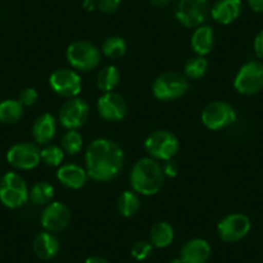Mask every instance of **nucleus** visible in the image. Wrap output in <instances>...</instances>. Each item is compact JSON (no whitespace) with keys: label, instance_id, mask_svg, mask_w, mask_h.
I'll list each match as a JSON object with an SVG mask.
<instances>
[{"label":"nucleus","instance_id":"1","mask_svg":"<svg viewBox=\"0 0 263 263\" xmlns=\"http://www.w3.org/2000/svg\"><path fill=\"white\" fill-rule=\"evenodd\" d=\"M87 173L98 182H108L119 176L124 165V151L107 138L95 140L85 154Z\"/></svg>","mask_w":263,"mask_h":263},{"label":"nucleus","instance_id":"2","mask_svg":"<svg viewBox=\"0 0 263 263\" xmlns=\"http://www.w3.org/2000/svg\"><path fill=\"white\" fill-rule=\"evenodd\" d=\"M163 166L153 158H142L135 164L130 173V184L137 194L151 196L158 194L164 184Z\"/></svg>","mask_w":263,"mask_h":263},{"label":"nucleus","instance_id":"3","mask_svg":"<svg viewBox=\"0 0 263 263\" xmlns=\"http://www.w3.org/2000/svg\"><path fill=\"white\" fill-rule=\"evenodd\" d=\"M190 89L186 75L178 71H166L159 75L153 84V93L160 101H174L183 97Z\"/></svg>","mask_w":263,"mask_h":263},{"label":"nucleus","instance_id":"4","mask_svg":"<svg viewBox=\"0 0 263 263\" xmlns=\"http://www.w3.org/2000/svg\"><path fill=\"white\" fill-rule=\"evenodd\" d=\"M29 200V189L25 179L14 172H8L0 179V201L9 209L21 208Z\"/></svg>","mask_w":263,"mask_h":263},{"label":"nucleus","instance_id":"5","mask_svg":"<svg viewBox=\"0 0 263 263\" xmlns=\"http://www.w3.org/2000/svg\"><path fill=\"white\" fill-rule=\"evenodd\" d=\"M67 62L80 71H90L101 62V52L97 45L90 42L80 40L69 45L66 50Z\"/></svg>","mask_w":263,"mask_h":263},{"label":"nucleus","instance_id":"6","mask_svg":"<svg viewBox=\"0 0 263 263\" xmlns=\"http://www.w3.org/2000/svg\"><path fill=\"white\" fill-rule=\"evenodd\" d=\"M234 87L240 95L253 96L263 89V63L249 61L240 67L234 80Z\"/></svg>","mask_w":263,"mask_h":263},{"label":"nucleus","instance_id":"7","mask_svg":"<svg viewBox=\"0 0 263 263\" xmlns=\"http://www.w3.org/2000/svg\"><path fill=\"white\" fill-rule=\"evenodd\" d=\"M148 155L155 160L168 161L177 155L179 150L178 138L169 130H156L151 133L145 142Z\"/></svg>","mask_w":263,"mask_h":263},{"label":"nucleus","instance_id":"8","mask_svg":"<svg viewBox=\"0 0 263 263\" xmlns=\"http://www.w3.org/2000/svg\"><path fill=\"white\" fill-rule=\"evenodd\" d=\"M236 120V111L224 101H216L204 107L201 121L211 130H222L229 128Z\"/></svg>","mask_w":263,"mask_h":263},{"label":"nucleus","instance_id":"9","mask_svg":"<svg viewBox=\"0 0 263 263\" xmlns=\"http://www.w3.org/2000/svg\"><path fill=\"white\" fill-rule=\"evenodd\" d=\"M208 16V0H179L177 6V20L186 27L201 26Z\"/></svg>","mask_w":263,"mask_h":263},{"label":"nucleus","instance_id":"10","mask_svg":"<svg viewBox=\"0 0 263 263\" xmlns=\"http://www.w3.org/2000/svg\"><path fill=\"white\" fill-rule=\"evenodd\" d=\"M7 160L14 168L21 169V171H30V169L36 168L42 161L40 148L36 143H17L8 150Z\"/></svg>","mask_w":263,"mask_h":263},{"label":"nucleus","instance_id":"11","mask_svg":"<svg viewBox=\"0 0 263 263\" xmlns=\"http://www.w3.org/2000/svg\"><path fill=\"white\" fill-rule=\"evenodd\" d=\"M89 118V106L82 98H70L60 110V123L67 130H77Z\"/></svg>","mask_w":263,"mask_h":263},{"label":"nucleus","instance_id":"12","mask_svg":"<svg viewBox=\"0 0 263 263\" xmlns=\"http://www.w3.org/2000/svg\"><path fill=\"white\" fill-rule=\"evenodd\" d=\"M49 84L54 93L65 98H75L83 87L82 78L74 70H55L49 78Z\"/></svg>","mask_w":263,"mask_h":263},{"label":"nucleus","instance_id":"13","mask_svg":"<svg viewBox=\"0 0 263 263\" xmlns=\"http://www.w3.org/2000/svg\"><path fill=\"white\" fill-rule=\"evenodd\" d=\"M250 219L245 214L234 213L224 217L218 223L217 231L219 237L226 242H235L244 239L250 231Z\"/></svg>","mask_w":263,"mask_h":263},{"label":"nucleus","instance_id":"14","mask_svg":"<svg viewBox=\"0 0 263 263\" xmlns=\"http://www.w3.org/2000/svg\"><path fill=\"white\" fill-rule=\"evenodd\" d=\"M70 219H71L70 209L60 201H53L48 204L40 217L42 226L44 227L45 231L52 232V234L65 230L70 223Z\"/></svg>","mask_w":263,"mask_h":263},{"label":"nucleus","instance_id":"15","mask_svg":"<svg viewBox=\"0 0 263 263\" xmlns=\"http://www.w3.org/2000/svg\"><path fill=\"white\" fill-rule=\"evenodd\" d=\"M97 110L105 120L120 121L125 118L128 106L123 96L116 92H107L98 98Z\"/></svg>","mask_w":263,"mask_h":263},{"label":"nucleus","instance_id":"16","mask_svg":"<svg viewBox=\"0 0 263 263\" xmlns=\"http://www.w3.org/2000/svg\"><path fill=\"white\" fill-rule=\"evenodd\" d=\"M211 253V245L206 240L192 239L182 247L179 258L183 263H206Z\"/></svg>","mask_w":263,"mask_h":263},{"label":"nucleus","instance_id":"17","mask_svg":"<svg viewBox=\"0 0 263 263\" xmlns=\"http://www.w3.org/2000/svg\"><path fill=\"white\" fill-rule=\"evenodd\" d=\"M242 13L241 0H218L211 9V14L216 22L230 25L236 21Z\"/></svg>","mask_w":263,"mask_h":263},{"label":"nucleus","instance_id":"18","mask_svg":"<svg viewBox=\"0 0 263 263\" xmlns=\"http://www.w3.org/2000/svg\"><path fill=\"white\" fill-rule=\"evenodd\" d=\"M57 133V120L52 114H42L32 125V137L36 145H48Z\"/></svg>","mask_w":263,"mask_h":263},{"label":"nucleus","instance_id":"19","mask_svg":"<svg viewBox=\"0 0 263 263\" xmlns=\"http://www.w3.org/2000/svg\"><path fill=\"white\" fill-rule=\"evenodd\" d=\"M88 173L84 168L77 164H65L57 171V178L65 187L78 190L82 189L88 179Z\"/></svg>","mask_w":263,"mask_h":263},{"label":"nucleus","instance_id":"20","mask_svg":"<svg viewBox=\"0 0 263 263\" xmlns=\"http://www.w3.org/2000/svg\"><path fill=\"white\" fill-rule=\"evenodd\" d=\"M32 249L40 259L49 260L54 258L60 252V241L52 232H40L34 239Z\"/></svg>","mask_w":263,"mask_h":263},{"label":"nucleus","instance_id":"21","mask_svg":"<svg viewBox=\"0 0 263 263\" xmlns=\"http://www.w3.org/2000/svg\"><path fill=\"white\" fill-rule=\"evenodd\" d=\"M214 43H216V36L214 31L211 26H201L197 27L191 36V48L197 55L205 57L211 50L213 49Z\"/></svg>","mask_w":263,"mask_h":263},{"label":"nucleus","instance_id":"22","mask_svg":"<svg viewBox=\"0 0 263 263\" xmlns=\"http://www.w3.org/2000/svg\"><path fill=\"white\" fill-rule=\"evenodd\" d=\"M174 229L168 222H158L150 231V242L156 248H166L173 242Z\"/></svg>","mask_w":263,"mask_h":263},{"label":"nucleus","instance_id":"23","mask_svg":"<svg viewBox=\"0 0 263 263\" xmlns=\"http://www.w3.org/2000/svg\"><path fill=\"white\" fill-rule=\"evenodd\" d=\"M24 115V106L18 100H6L0 102V121L3 124H16Z\"/></svg>","mask_w":263,"mask_h":263},{"label":"nucleus","instance_id":"24","mask_svg":"<svg viewBox=\"0 0 263 263\" xmlns=\"http://www.w3.org/2000/svg\"><path fill=\"white\" fill-rule=\"evenodd\" d=\"M141 200L137 192L124 191L118 199V211L123 217H133L140 212Z\"/></svg>","mask_w":263,"mask_h":263},{"label":"nucleus","instance_id":"25","mask_svg":"<svg viewBox=\"0 0 263 263\" xmlns=\"http://www.w3.org/2000/svg\"><path fill=\"white\" fill-rule=\"evenodd\" d=\"M120 82V72L116 66H106L98 72L97 75V87L102 92H112L118 87Z\"/></svg>","mask_w":263,"mask_h":263},{"label":"nucleus","instance_id":"26","mask_svg":"<svg viewBox=\"0 0 263 263\" xmlns=\"http://www.w3.org/2000/svg\"><path fill=\"white\" fill-rule=\"evenodd\" d=\"M53 196H54V187L44 181L35 183L29 192V199L35 205H48L52 203Z\"/></svg>","mask_w":263,"mask_h":263},{"label":"nucleus","instance_id":"27","mask_svg":"<svg viewBox=\"0 0 263 263\" xmlns=\"http://www.w3.org/2000/svg\"><path fill=\"white\" fill-rule=\"evenodd\" d=\"M208 61L203 55H195L190 58L184 65V75L187 79L197 80L201 79L208 71Z\"/></svg>","mask_w":263,"mask_h":263},{"label":"nucleus","instance_id":"28","mask_svg":"<svg viewBox=\"0 0 263 263\" xmlns=\"http://www.w3.org/2000/svg\"><path fill=\"white\" fill-rule=\"evenodd\" d=\"M102 52L106 57L111 60H118L123 57L126 52V43L120 36H110L103 42Z\"/></svg>","mask_w":263,"mask_h":263},{"label":"nucleus","instance_id":"29","mask_svg":"<svg viewBox=\"0 0 263 263\" xmlns=\"http://www.w3.org/2000/svg\"><path fill=\"white\" fill-rule=\"evenodd\" d=\"M61 147L70 155H77L83 147V137L78 130H67L62 136Z\"/></svg>","mask_w":263,"mask_h":263},{"label":"nucleus","instance_id":"30","mask_svg":"<svg viewBox=\"0 0 263 263\" xmlns=\"http://www.w3.org/2000/svg\"><path fill=\"white\" fill-rule=\"evenodd\" d=\"M40 156H42V161H44L47 165L60 166L65 158V151L60 146L47 145L43 150H40Z\"/></svg>","mask_w":263,"mask_h":263},{"label":"nucleus","instance_id":"31","mask_svg":"<svg viewBox=\"0 0 263 263\" xmlns=\"http://www.w3.org/2000/svg\"><path fill=\"white\" fill-rule=\"evenodd\" d=\"M153 247L154 245L150 241H146V240L136 242L135 247L132 248V255L137 260L147 259L151 253H153Z\"/></svg>","mask_w":263,"mask_h":263},{"label":"nucleus","instance_id":"32","mask_svg":"<svg viewBox=\"0 0 263 263\" xmlns=\"http://www.w3.org/2000/svg\"><path fill=\"white\" fill-rule=\"evenodd\" d=\"M121 0H97V8L106 14H111L116 12L120 7Z\"/></svg>","mask_w":263,"mask_h":263},{"label":"nucleus","instance_id":"33","mask_svg":"<svg viewBox=\"0 0 263 263\" xmlns=\"http://www.w3.org/2000/svg\"><path fill=\"white\" fill-rule=\"evenodd\" d=\"M37 100V92L34 88H26V89L22 90L20 93V102L22 103V106H32Z\"/></svg>","mask_w":263,"mask_h":263},{"label":"nucleus","instance_id":"34","mask_svg":"<svg viewBox=\"0 0 263 263\" xmlns=\"http://www.w3.org/2000/svg\"><path fill=\"white\" fill-rule=\"evenodd\" d=\"M163 172L164 176L173 178V177H176L177 173H178V165H177L176 161H173V159H172V160H168L164 163Z\"/></svg>","mask_w":263,"mask_h":263},{"label":"nucleus","instance_id":"35","mask_svg":"<svg viewBox=\"0 0 263 263\" xmlns=\"http://www.w3.org/2000/svg\"><path fill=\"white\" fill-rule=\"evenodd\" d=\"M254 52L259 60H263V30L258 32L254 39Z\"/></svg>","mask_w":263,"mask_h":263},{"label":"nucleus","instance_id":"36","mask_svg":"<svg viewBox=\"0 0 263 263\" xmlns=\"http://www.w3.org/2000/svg\"><path fill=\"white\" fill-rule=\"evenodd\" d=\"M250 9L255 13H263V0H248Z\"/></svg>","mask_w":263,"mask_h":263},{"label":"nucleus","instance_id":"37","mask_svg":"<svg viewBox=\"0 0 263 263\" xmlns=\"http://www.w3.org/2000/svg\"><path fill=\"white\" fill-rule=\"evenodd\" d=\"M172 0H150V4L156 8H161V7H165L171 3Z\"/></svg>","mask_w":263,"mask_h":263},{"label":"nucleus","instance_id":"38","mask_svg":"<svg viewBox=\"0 0 263 263\" xmlns=\"http://www.w3.org/2000/svg\"><path fill=\"white\" fill-rule=\"evenodd\" d=\"M85 263H108V262L105 259V258L97 257V255H95V257L88 258V259L85 260Z\"/></svg>","mask_w":263,"mask_h":263},{"label":"nucleus","instance_id":"39","mask_svg":"<svg viewBox=\"0 0 263 263\" xmlns=\"http://www.w3.org/2000/svg\"><path fill=\"white\" fill-rule=\"evenodd\" d=\"M84 2V7L87 9H93V6L97 3V0H83Z\"/></svg>","mask_w":263,"mask_h":263},{"label":"nucleus","instance_id":"40","mask_svg":"<svg viewBox=\"0 0 263 263\" xmlns=\"http://www.w3.org/2000/svg\"><path fill=\"white\" fill-rule=\"evenodd\" d=\"M169 263H183V262L181 260V258H174V259H172Z\"/></svg>","mask_w":263,"mask_h":263}]
</instances>
